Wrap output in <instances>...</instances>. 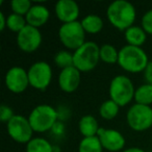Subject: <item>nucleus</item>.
I'll return each mask as SVG.
<instances>
[{"label": "nucleus", "mask_w": 152, "mask_h": 152, "mask_svg": "<svg viewBox=\"0 0 152 152\" xmlns=\"http://www.w3.org/2000/svg\"><path fill=\"white\" fill-rule=\"evenodd\" d=\"M27 73L29 86L36 90L44 91L52 80V68L45 61H39L30 65Z\"/></svg>", "instance_id": "obj_8"}, {"label": "nucleus", "mask_w": 152, "mask_h": 152, "mask_svg": "<svg viewBox=\"0 0 152 152\" xmlns=\"http://www.w3.org/2000/svg\"><path fill=\"white\" fill-rule=\"evenodd\" d=\"M7 130L9 135L19 144H27L32 139L34 129L29 120L22 115H15L7 123Z\"/></svg>", "instance_id": "obj_9"}, {"label": "nucleus", "mask_w": 152, "mask_h": 152, "mask_svg": "<svg viewBox=\"0 0 152 152\" xmlns=\"http://www.w3.org/2000/svg\"><path fill=\"white\" fill-rule=\"evenodd\" d=\"M80 23L85 31L87 34H96L100 32L104 25L102 18L100 16L96 15V14H89V15L85 16L80 21Z\"/></svg>", "instance_id": "obj_18"}, {"label": "nucleus", "mask_w": 152, "mask_h": 152, "mask_svg": "<svg viewBox=\"0 0 152 152\" xmlns=\"http://www.w3.org/2000/svg\"><path fill=\"white\" fill-rule=\"evenodd\" d=\"M121 152H145V150L140 147H130V148H126V149H124Z\"/></svg>", "instance_id": "obj_31"}, {"label": "nucleus", "mask_w": 152, "mask_h": 152, "mask_svg": "<svg viewBox=\"0 0 152 152\" xmlns=\"http://www.w3.org/2000/svg\"><path fill=\"white\" fill-rule=\"evenodd\" d=\"M54 13L56 18L63 23L78 21L80 9L74 0H58L54 5Z\"/></svg>", "instance_id": "obj_13"}, {"label": "nucleus", "mask_w": 152, "mask_h": 152, "mask_svg": "<svg viewBox=\"0 0 152 152\" xmlns=\"http://www.w3.org/2000/svg\"><path fill=\"white\" fill-rule=\"evenodd\" d=\"M58 112L50 104H39L27 117L34 132H46L54 127L58 119Z\"/></svg>", "instance_id": "obj_3"}, {"label": "nucleus", "mask_w": 152, "mask_h": 152, "mask_svg": "<svg viewBox=\"0 0 152 152\" xmlns=\"http://www.w3.org/2000/svg\"><path fill=\"white\" fill-rule=\"evenodd\" d=\"M78 129L83 137H96L100 129L97 119L92 115H83L78 121Z\"/></svg>", "instance_id": "obj_16"}, {"label": "nucleus", "mask_w": 152, "mask_h": 152, "mask_svg": "<svg viewBox=\"0 0 152 152\" xmlns=\"http://www.w3.org/2000/svg\"><path fill=\"white\" fill-rule=\"evenodd\" d=\"M5 87L14 94H21L29 87L27 70L21 66H13L7 71L4 76Z\"/></svg>", "instance_id": "obj_10"}, {"label": "nucleus", "mask_w": 152, "mask_h": 152, "mask_svg": "<svg viewBox=\"0 0 152 152\" xmlns=\"http://www.w3.org/2000/svg\"><path fill=\"white\" fill-rule=\"evenodd\" d=\"M17 45L23 52L32 53L42 44V34L40 29L30 25H26L17 34Z\"/></svg>", "instance_id": "obj_11"}, {"label": "nucleus", "mask_w": 152, "mask_h": 152, "mask_svg": "<svg viewBox=\"0 0 152 152\" xmlns=\"http://www.w3.org/2000/svg\"><path fill=\"white\" fill-rule=\"evenodd\" d=\"M128 126L134 131H144L152 126V107L134 103L126 113Z\"/></svg>", "instance_id": "obj_7"}, {"label": "nucleus", "mask_w": 152, "mask_h": 152, "mask_svg": "<svg viewBox=\"0 0 152 152\" xmlns=\"http://www.w3.org/2000/svg\"><path fill=\"white\" fill-rule=\"evenodd\" d=\"M15 116L13 108L7 104H1L0 106V120L4 123H7L13 117Z\"/></svg>", "instance_id": "obj_28"}, {"label": "nucleus", "mask_w": 152, "mask_h": 152, "mask_svg": "<svg viewBox=\"0 0 152 152\" xmlns=\"http://www.w3.org/2000/svg\"><path fill=\"white\" fill-rule=\"evenodd\" d=\"M78 152H103V147L99 137H83L78 144Z\"/></svg>", "instance_id": "obj_21"}, {"label": "nucleus", "mask_w": 152, "mask_h": 152, "mask_svg": "<svg viewBox=\"0 0 152 152\" xmlns=\"http://www.w3.org/2000/svg\"><path fill=\"white\" fill-rule=\"evenodd\" d=\"M144 77H145L146 83L152 85V59L149 61L145 71H144Z\"/></svg>", "instance_id": "obj_29"}, {"label": "nucleus", "mask_w": 152, "mask_h": 152, "mask_svg": "<svg viewBox=\"0 0 152 152\" xmlns=\"http://www.w3.org/2000/svg\"><path fill=\"white\" fill-rule=\"evenodd\" d=\"M103 149L110 152H118L124 149L126 140L121 131L114 128H103L100 127L97 133Z\"/></svg>", "instance_id": "obj_12"}, {"label": "nucleus", "mask_w": 152, "mask_h": 152, "mask_svg": "<svg viewBox=\"0 0 152 152\" xmlns=\"http://www.w3.org/2000/svg\"><path fill=\"white\" fill-rule=\"evenodd\" d=\"M135 103L150 106L152 104V85L143 83L135 89L134 93Z\"/></svg>", "instance_id": "obj_20"}, {"label": "nucleus", "mask_w": 152, "mask_h": 152, "mask_svg": "<svg viewBox=\"0 0 152 152\" xmlns=\"http://www.w3.org/2000/svg\"><path fill=\"white\" fill-rule=\"evenodd\" d=\"M106 17L110 23L119 30H125L134 25L137 10L127 0H115L106 9Z\"/></svg>", "instance_id": "obj_1"}, {"label": "nucleus", "mask_w": 152, "mask_h": 152, "mask_svg": "<svg viewBox=\"0 0 152 152\" xmlns=\"http://www.w3.org/2000/svg\"><path fill=\"white\" fill-rule=\"evenodd\" d=\"M149 61L148 54L142 47L126 44L119 49L118 64L126 72L129 73L144 72Z\"/></svg>", "instance_id": "obj_2"}, {"label": "nucleus", "mask_w": 152, "mask_h": 152, "mask_svg": "<svg viewBox=\"0 0 152 152\" xmlns=\"http://www.w3.org/2000/svg\"><path fill=\"white\" fill-rule=\"evenodd\" d=\"M119 50L112 44H103L100 46V61L105 64L118 63Z\"/></svg>", "instance_id": "obj_23"}, {"label": "nucleus", "mask_w": 152, "mask_h": 152, "mask_svg": "<svg viewBox=\"0 0 152 152\" xmlns=\"http://www.w3.org/2000/svg\"><path fill=\"white\" fill-rule=\"evenodd\" d=\"M27 25L25 16L18 15V14L12 13L7 16V27L11 31H14L16 34L20 32L25 26Z\"/></svg>", "instance_id": "obj_25"}, {"label": "nucleus", "mask_w": 152, "mask_h": 152, "mask_svg": "<svg viewBox=\"0 0 152 152\" xmlns=\"http://www.w3.org/2000/svg\"><path fill=\"white\" fill-rule=\"evenodd\" d=\"M32 7L31 1L29 0H12L11 7L13 13L21 16H26Z\"/></svg>", "instance_id": "obj_26"}, {"label": "nucleus", "mask_w": 152, "mask_h": 152, "mask_svg": "<svg viewBox=\"0 0 152 152\" xmlns=\"http://www.w3.org/2000/svg\"><path fill=\"white\" fill-rule=\"evenodd\" d=\"M25 18L28 25L40 28L41 26L46 24L47 21L49 20L50 12H49L48 7H45L44 4L36 3V4H32L29 12L25 16Z\"/></svg>", "instance_id": "obj_15"}, {"label": "nucleus", "mask_w": 152, "mask_h": 152, "mask_svg": "<svg viewBox=\"0 0 152 152\" xmlns=\"http://www.w3.org/2000/svg\"><path fill=\"white\" fill-rule=\"evenodd\" d=\"M26 152H54V146L45 137H36L26 144Z\"/></svg>", "instance_id": "obj_19"}, {"label": "nucleus", "mask_w": 152, "mask_h": 152, "mask_svg": "<svg viewBox=\"0 0 152 152\" xmlns=\"http://www.w3.org/2000/svg\"><path fill=\"white\" fill-rule=\"evenodd\" d=\"M86 34L80 21L63 23L58 28V39L69 50L78 49L86 43Z\"/></svg>", "instance_id": "obj_6"}, {"label": "nucleus", "mask_w": 152, "mask_h": 152, "mask_svg": "<svg viewBox=\"0 0 152 152\" xmlns=\"http://www.w3.org/2000/svg\"><path fill=\"white\" fill-rule=\"evenodd\" d=\"M124 38L128 45L142 47L147 40V32L142 26L132 25L124 31Z\"/></svg>", "instance_id": "obj_17"}, {"label": "nucleus", "mask_w": 152, "mask_h": 152, "mask_svg": "<svg viewBox=\"0 0 152 152\" xmlns=\"http://www.w3.org/2000/svg\"><path fill=\"white\" fill-rule=\"evenodd\" d=\"M141 24V26L147 32V34H151L152 36V9L147 11L143 15Z\"/></svg>", "instance_id": "obj_27"}, {"label": "nucleus", "mask_w": 152, "mask_h": 152, "mask_svg": "<svg viewBox=\"0 0 152 152\" xmlns=\"http://www.w3.org/2000/svg\"><path fill=\"white\" fill-rule=\"evenodd\" d=\"M120 106L113 101L112 99H107L103 101L99 106V115L104 120H113L115 119L119 114Z\"/></svg>", "instance_id": "obj_22"}, {"label": "nucleus", "mask_w": 152, "mask_h": 152, "mask_svg": "<svg viewBox=\"0 0 152 152\" xmlns=\"http://www.w3.org/2000/svg\"><path fill=\"white\" fill-rule=\"evenodd\" d=\"M7 25V16L4 15V13L0 12V30H4V28Z\"/></svg>", "instance_id": "obj_30"}, {"label": "nucleus", "mask_w": 152, "mask_h": 152, "mask_svg": "<svg viewBox=\"0 0 152 152\" xmlns=\"http://www.w3.org/2000/svg\"><path fill=\"white\" fill-rule=\"evenodd\" d=\"M54 64L56 65V67H58L61 70L66 69L74 66V61H73V53L69 50H59L54 54L53 57Z\"/></svg>", "instance_id": "obj_24"}, {"label": "nucleus", "mask_w": 152, "mask_h": 152, "mask_svg": "<svg viewBox=\"0 0 152 152\" xmlns=\"http://www.w3.org/2000/svg\"><path fill=\"white\" fill-rule=\"evenodd\" d=\"M74 67L80 72H90L100 61V47L97 43L88 41L73 52Z\"/></svg>", "instance_id": "obj_5"}, {"label": "nucleus", "mask_w": 152, "mask_h": 152, "mask_svg": "<svg viewBox=\"0 0 152 152\" xmlns=\"http://www.w3.org/2000/svg\"><path fill=\"white\" fill-rule=\"evenodd\" d=\"M81 72L74 66L61 70L58 74L59 89L65 93H73L78 89L81 80Z\"/></svg>", "instance_id": "obj_14"}, {"label": "nucleus", "mask_w": 152, "mask_h": 152, "mask_svg": "<svg viewBox=\"0 0 152 152\" xmlns=\"http://www.w3.org/2000/svg\"><path fill=\"white\" fill-rule=\"evenodd\" d=\"M135 88L132 80L126 75H116L108 87L110 99L119 106H125L134 99Z\"/></svg>", "instance_id": "obj_4"}]
</instances>
